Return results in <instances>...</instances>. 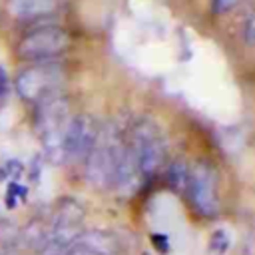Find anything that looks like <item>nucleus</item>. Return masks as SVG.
Listing matches in <instances>:
<instances>
[{
    "label": "nucleus",
    "instance_id": "obj_5",
    "mask_svg": "<svg viewBox=\"0 0 255 255\" xmlns=\"http://www.w3.org/2000/svg\"><path fill=\"white\" fill-rule=\"evenodd\" d=\"M70 48V36L60 26H40L24 34L16 52L26 62H50L60 58Z\"/></svg>",
    "mask_w": 255,
    "mask_h": 255
},
{
    "label": "nucleus",
    "instance_id": "obj_1",
    "mask_svg": "<svg viewBox=\"0 0 255 255\" xmlns=\"http://www.w3.org/2000/svg\"><path fill=\"white\" fill-rule=\"evenodd\" d=\"M72 120L70 114V102L66 96L52 94L36 104V114H34V126L40 135V141L44 145V151L54 159L62 161V141L66 128Z\"/></svg>",
    "mask_w": 255,
    "mask_h": 255
},
{
    "label": "nucleus",
    "instance_id": "obj_19",
    "mask_svg": "<svg viewBox=\"0 0 255 255\" xmlns=\"http://www.w3.org/2000/svg\"><path fill=\"white\" fill-rule=\"evenodd\" d=\"M6 90H8V80H6V74H4V70L0 68V98L6 94Z\"/></svg>",
    "mask_w": 255,
    "mask_h": 255
},
{
    "label": "nucleus",
    "instance_id": "obj_13",
    "mask_svg": "<svg viewBox=\"0 0 255 255\" xmlns=\"http://www.w3.org/2000/svg\"><path fill=\"white\" fill-rule=\"evenodd\" d=\"M189 179H191V169L187 167L185 161L177 159L169 165L167 169V183L175 193H185L189 189Z\"/></svg>",
    "mask_w": 255,
    "mask_h": 255
},
{
    "label": "nucleus",
    "instance_id": "obj_8",
    "mask_svg": "<svg viewBox=\"0 0 255 255\" xmlns=\"http://www.w3.org/2000/svg\"><path fill=\"white\" fill-rule=\"evenodd\" d=\"M191 203L195 211L203 217H211L219 209L217 201V177L215 169L201 161L191 169V179H189V189H187Z\"/></svg>",
    "mask_w": 255,
    "mask_h": 255
},
{
    "label": "nucleus",
    "instance_id": "obj_17",
    "mask_svg": "<svg viewBox=\"0 0 255 255\" xmlns=\"http://www.w3.org/2000/svg\"><path fill=\"white\" fill-rule=\"evenodd\" d=\"M64 255H94V253H92L84 243H80V241L76 239L72 245H68V247H66Z\"/></svg>",
    "mask_w": 255,
    "mask_h": 255
},
{
    "label": "nucleus",
    "instance_id": "obj_7",
    "mask_svg": "<svg viewBox=\"0 0 255 255\" xmlns=\"http://www.w3.org/2000/svg\"><path fill=\"white\" fill-rule=\"evenodd\" d=\"M84 215L86 213H84V207L80 201H76L72 197L60 199L56 205L52 223H50V237L48 239L66 249L68 245H72L82 235Z\"/></svg>",
    "mask_w": 255,
    "mask_h": 255
},
{
    "label": "nucleus",
    "instance_id": "obj_15",
    "mask_svg": "<svg viewBox=\"0 0 255 255\" xmlns=\"http://www.w3.org/2000/svg\"><path fill=\"white\" fill-rule=\"evenodd\" d=\"M241 34H243L245 42L255 44V12L243 22V26H241Z\"/></svg>",
    "mask_w": 255,
    "mask_h": 255
},
{
    "label": "nucleus",
    "instance_id": "obj_11",
    "mask_svg": "<svg viewBox=\"0 0 255 255\" xmlns=\"http://www.w3.org/2000/svg\"><path fill=\"white\" fill-rule=\"evenodd\" d=\"M80 243H84L94 255H116L118 253V241L116 237H112L106 231L100 229H90V231H82V235L78 237Z\"/></svg>",
    "mask_w": 255,
    "mask_h": 255
},
{
    "label": "nucleus",
    "instance_id": "obj_14",
    "mask_svg": "<svg viewBox=\"0 0 255 255\" xmlns=\"http://www.w3.org/2000/svg\"><path fill=\"white\" fill-rule=\"evenodd\" d=\"M227 245H229L227 235H225L223 231H215V233H213V237H211V249H213L217 255H221V253H225Z\"/></svg>",
    "mask_w": 255,
    "mask_h": 255
},
{
    "label": "nucleus",
    "instance_id": "obj_3",
    "mask_svg": "<svg viewBox=\"0 0 255 255\" xmlns=\"http://www.w3.org/2000/svg\"><path fill=\"white\" fill-rule=\"evenodd\" d=\"M120 129L114 126L100 128V135L86 157V181L94 189H112L114 169H116V155L122 145Z\"/></svg>",
    "mask_w": 255,
    "mask_h": 255
},
{
    "label": "nucleus",
    "instance_id": "obj_2",
    "mask_svg": "<svg viewBox=\"0 0 255 255\" xmlns=\"http://www.w3.org/2000/svg\"><path fill=\"white\" fill-rule=\"evenodd\" d=\"M129 147L141 175H155L167 157V143L161 128L151 118H137L129 129Z\"/></svg>",
    "mask_w": 255,
    "mask_h": 255
},
{
    "label": "nucleus",
    "instance_id": "obj_12",
    "mask_svg": "<svg viewBox=\"0 0 255 255\" xmlns=\"http://www.w3.org/2000/svg\"><path fill=\"white\" fill-rule=\"evenodd\" d=\"M50 237V225H46L42 219H32L30 223L24 225V229H20V235H18V241L24 245V247H30V249H40Z\"/></svg>",
    "mask_w": 255,
    "mask_h": 255
},
{
    "label": "nucleus",
    "instance_id": "obj_10",
    "mask_svg": "<svg viewBox=\"0 0 255 255\" xmlns=\"http://www.w3.org/2000/svg\"><path fill=\"white\" fill-rule=\"evenodd\" d=\"M8 10L22 20L44 18L56 12L58 0H6Z\"/></svg>",
    "mask_w": 255,
    "mask_h": 255
},
{
    "label": "nucleus",
    "instance_id": "obj_9",
    "mask_svg": "<svg viewBox=\"0 0 255 255\" xmlns=\"http://www.w3.org/2000/svg\"><path fill=\"white\" fill-rule=\"evenodd\" d=\"M139 167L135 161V155L129 147L128 141H122L118 155H116V169H114V181H112V189H116L118 193H133L139 185Z\"/></svg>",
    "mask_w": 255,
    "mask_h": 255
},
{
    "label": "nucleus",
    "instance_id": "obj_18",
    "mask_svg": "<svg viewBox=\"0 0 255 255\" xmlns=\"http://www.w3.org/2000/svg\"><path fill=\"white\" fill-rule=\"evenodd\" d=\"M151 241H153L161 251H167V247H169V245H167V239H165L163 235H151Z\"/></svg>",
    "mask_w": 255,
    "mask_h": 255
},
{
    "label": "nucleus",
    "instance_id": "obj_6",
    "mask_svg": "<svg viewBox=\"0 0 255 255\" xmlns=\"http://www.w3.org/2000/svg\"><path fill=\"white\" fill-rule=\"evenodd\" d=\"M98 135H100V126H98L96 118H92L88 114L74 116L66 128L64 141H62L64 159H72V161L86 159L88 153L92 151Z\"/></svg>",
    "mask_w": 255,
    "mask_h": 255
},
{
    "label": "nucleus",
    "instance_id": "obj_4",
    "mask_svg": "<svg viewBox=\"0 0 255 255\" xmlns=\"http://www.w3.org/2000/svg\"><path fill=\"white\" fill-rule=\"evenodd\" d=\"M66 80V70L60 62H34L18 72L14 80L16 94L26 102H40L52 94H60Z\"/></svg>",
    "mask_w": 255,
    "mask_h": 255
},
{
    "label": "nucleus",
    "instance_id": "obj_16",
    "mask_svg": "<svg viewBox=\"0 0 255 255\" xmlns=\"http://www.w3.org/2000/svg\"><path fill=\"white\" fill-rule=\"evenodd\" d=\"M241 0H213V12L215 14H225L231 8H235Z\"/></svg>",
    "mask_w": 255,
    "mask_h": 255
}]
</instances>
